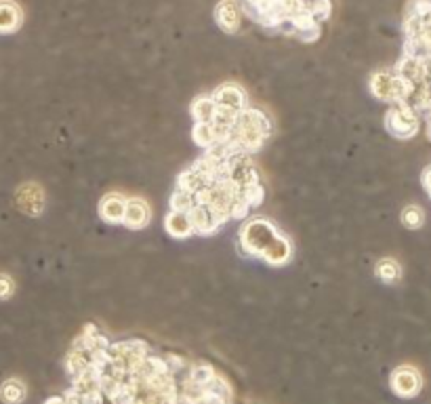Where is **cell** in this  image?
I'll list each match as a JSON object with an SVG mask.
<instances>
[{
    "label": "cell",
    "instance_id": "1",
    "mask_svg": "<svg viewBox=\"0 0 431 404\" xmlns=\"http://www.w3.org/2000/svg\"><path fill=\"white\" fill-rule=\"evenodd\" d=\"M272 135V122L269 118L257 108H245L234 126L232 139L238 141L245 150V154H254L263 148L267 137Z\"/></svg>",
    "mask_w": 431,
    "mask_h": 404
},
{
    "label": "cell",
    "instance_id": "2",
    "mask_svg": "<svg viewBox=\"0 0 431 404\" xmlns=\"http://www.w3.org/2000/svg\"><path fill=\"white\" fill-rule=\"evenodd\" d=\"M415 84L396 72H376L370 76V91L376 99L387 104H402L415 95Z\"/></svg>",
    "mask_w": 431,
    "mask_h": 404
},
{
    "label": "cell",
    "instance_id": "3",
    "mask_svg": "<svg viewBox=\"0 0 431 404\" xmlns=\"http://www.w3.org/2000/svg\"><path fill=\"white\" fill-rule=\"evenodd\" d=\"M385 129L396 139H410L419 133V116L406 104H391L385 114Z\"/></svg>",
    "mask_w": 431,
    "mask_h": 404
},
{
    "label": "cell",
    "instance_id": "4",
    "mask_svg": "<svg viewBox=\"0 0 431 404\" xmlns=\"http://www.w3.org/2000/svg\"><path fill=\"white\" fill-rule=\"evenodd\" d=\"M391 390L396 396L400 398H415L421 388H423V379L421 373L415 366H398L391 373Z\"/></svg>",
    "mask_w": 431,
    "mask_h": 404
},
{
    "label": "cell",
    "instance_id": "5",
    "mask_svg": "<svg viewBox=\"0 0 431 404\" xmlns=\"http://www.w3.org/2000/svg\"><path fill=\"white\" fill-rule=\"evenodd\" d=\"M215 21L225 34H236L242 23V9L238 0H219L215 6Z\"/></svg>",
    "mask_w": 431,
    "mask_h": 404
},
{
    "label": "cell",
    "instance_id": "6",
    "mask_svg": "<svg viewBox=\"0 0 431 404\" xmlns=\"http://www.w3.org/2000/svg\"><path fill=\"white\" fill-rule=\"evenodd\" d=\"M215 104L234 112H242L247 108V95L238 84H221L215 95H213Z\"/></svg>",
    "mask_w": 431,
    "mask_h": 404
},
{
    "label": "cell",
    "instance_id": "7",
    "mask_svg": "<svg viewBox=\"0 0 431 404\" xmlns=\"http://www.w3.org/2000/svg\"><path fill=\"white\" fill-rule=\"evenodd\" d=\"M23 23V11L15 0H0V34H13Z\"/></svg>",
    "mask_w": 431,
    "mask_h": 404
},
{
    "label": "cell",
    "instance_id": "8",
    "mask_svg": "<svg viewBox=\"0 0 431 404\" xmlns=\"http://www.w3.org/2000/svg\"><path fill=\"white\" fill-rule=\"evenodd\" d=\"M150 222V207L141 200V198H130L126 200V209H124L123 224L130 230H141L145 228Z\"/></svg>",
    "mask_w": 431,
    "mask_h": 404
},
{
    "label": "cell",
    "instance_id": "9",
    "mask_svg": "<svg viewBox=\"0 0 431 404\" xmlns=\"http://www.w3.org/2000/svg\"><path fill=\"white\" fill-rule=\"evenodd\" d=\"M124 209H126V198H123L121 194H108L99 204V215L108 224H123Z\"/></svg>",
    "mask_w": 431,
    "mask_h": 404
},
{
    "label": "cell",
    "instance_id": "10",
    "mask_svg": "<svg viewBox=\"0 0 431 404\" xmlns=\"http://www.w3.org/2000/svg\"><path fill=\"white\" fill-rule=\"evenodd\" d=\"M17 202L21 207V211L30 213V215H38L43 211V190L38 185H23L17 192Z\"/></svg>",
    "mask_w": 431,
    "mask_h": 404
},
{
    "label": "cell",
    "instance_id": "11",
    "mask_svg": "<svg viewBox=\"0 0 431 404\" xmlns=\"http://www.w3.org/2000/svg\"><path fill=\"white\" fill-rule=\"evenodd\" d=\"M164 228L177 240H185L194 234V226H191L187 213H181V211H169V215L164 219Z\"/></svg>",
    "mask_w": 431,
    "mask_h": 404
},
{
    "label": "cell",
    "instance_id": "12",
    "mask_svg": "<svg viewBox=\"0 0 431 404\" xmlns=\"http://www.w3.org/2000/svg\"><path fill=\"white\" fill-rule=\"evenodd\" d=\"M26 396H28L26 386L19 379H6L0 386V400L4 404H21L26 400Z\"/></svg>",
    "mask_w": 431,
    "mask_h": 404
},
{
    "label": "cell",
    "instance_id": "13",
    "mask_svg": "<svg viewBox=\"0 0 431 404\" xmlns=\"http://www.w3.org/2000/svg\"><path fill=\"white\" fill-rule=\"evenodd\" d=\"M215 108H217L215 99L204 95V97H198L191 104V116H194L196 122H211V118L215 114Z\"/></svg>",
    "mask_w": 431,
    "mask_h": 404
},
{
    "label": "cell",
    "instance_id": "14",
    "mask_svg": "<svg viewBox=\"0 0 431 404\" xmlns=\"http://www.w3.org/2000/svg\"><path fill=\"white\" fill-rule=\"evenodd\" d=\"M400 276H402V270H400L398 261H393V259H383V261L376 263V278H379V280H383V283H387V285H393V283L400 280Z\"/></svg>",
    "mask_w": 431,
    "mask_h": 404
},
{
    "label": "cell",
    "instance_id": "15",
    "mask_svg": "<svg viewBox=\"0 0 431 404\" xmlns=\"http://www.w3.org/2000/svg\"><path fill=\"white\" fill-rule=\"evenodd\" d=\"M202 187H206L204 185V181L196 175V171L189 167V169H185L184 173L177 177V185H175V190H181V192H187V194H196L198 190H202Z\"/></svg>",
    "mask_w": 431,
    "mask_h": 404
},
{
    "label": "cell",
    "instance_id": "16",
    "mask_svg": "<svg viewBox=\"0 0 431 404\" xmlns=\"http://www.w3.org/2000/svg\"><path fill=\"white\" fill-rule=\"evenodd\" d=\"M191 137L196 141L198 148L202 150H208L215 146V135H213V126L208 122H196L194 124V131H191Z\"/></svg>",
    "mask_w": 431,
    "mask_h": 404
},
{
    "label": "cell",
    "instance_id": "17",
    "mask_svg": "<svg viewBox=\"0 0 431 404\" xmlns=\"http://www.w3.org/2000/svg\"><path fill=\"white\" fill-rule=\"evenodd\" d=\"M306 11L318 23H322L332 15V2L330 0H306Z\"/></svg>",
    "mask_w": 431,
    "mask_h": 404
},
{
    "label": "cell",
    "instance_id": "18",
    "mask_svg": "<svg viewBox=\"0 0 431 404\" xmlns=\"http://www.w3.org/2000/svg\"><path fill=\"white\" fill-rule=\"evenodd\" d=\"M215 368L213 366H208V364H196V366H191V371H189V375H187V379L189 381H194L196 386H200V388H204V386H208L213 379H215Z\"/></svg>",
    "mask_w": 431,
    "mask_h": 404
},
{
    "label": "cell",
    "instance_id": "19",
    "mask_svg": "<svg viewBox=\"0 0 431 404\" xmlns=\"http://www.w3.org/2000/svg\"><path fill=\"white\" fill-rule=\"evenodd\" d=\"M423 222H425V213H423L419 207L410 204V207H406V209L402 211V224H404L408 230H419V228L423 226Z\"/></svg>",
    "mask_w": 431,
    "mask_h": 404
},
{
    "label": "cell",
    "instance_id": "20",
    "mask_svg": "<svg viewBox=\"0 0 431 404\" xmlns=\"http://www.w3.org/2000/svg\"><path fill=\"white\" fill-rule=\"evenodd\" d=\"M240 196L247 200V204L250 209H257L263 202V198H265V190H263L261 183H250V185H245L240 190Z\"/></svg>",
    "mask_w": 431,
    "mask_h": 404
},
{
    "label": "cell",
    "instance_id": "21",
    "mask_svg": "<svg viewBox=\"0 0 431 404\" xmlns=\"http://www.w3.org/2000/svg\"><path fill=\"white\" fill-rule=\"evenodd\" d=\"M191 207H194V196H191V194L181 192V190H175V192L171 194V211L187 213Z\"/></svg>",
    "mask_w": 431,
    "mask_h": 404
},
{
    "label": "cell",
    "instance_id": "22",
    "mask_svg": "<svg viewBox=\"0 0 431 404\" xmlns=\"http://www.w3.org/2000/svg\"><path fill=\"white\" fill-rule=\"evenodd\" d=\"M248 211H250V207L247 204V200H245L242 196H238V198H234V200H232V204H230V219L240 222V219H245V217H247Z\"/></svg>",
    "mask_w": 431,
    "mask_h": 404
},
{
    "label": "cell",
    "instance_id": "23",
    "mask_svg": "<svg viewBox=\"0 0 431 404\" xmlns=\"http://www.w3.org/2000/svg\"><path fill=\"white\" fill-rule=\"evenodd\" d=\"M15 290V285L13 280L6 276V274H0V299H9Z\"/></svg>",
    "mask_w": 431,
    "mask_h": 404
},
{
    "label": "cell",
    "instance_id": "24",
    "mask_svg": "<svg viewBox=\"0 0 431 404\" xmlns=\"http://www.w3.org/2000/svg\"><path fill=\"white\" fill-rule=\"evenodd\" d=\"M423 185H425V190H427V194H430L431 198V167L423 173Z\"/></svg>",
    "mask_w": 431,
    "mask_h": 404
},
{
    "label": "cell",
    "instance_id": "25",
    "mask_svg": "<svg viewBox=\"0 0 431 404\" xmlns=\"http://www.w3.org/2000/svg\"><path fill=\"white\" fill-rule=\"evenodd\" d=\"M45 404H65V400H63V396H51Z\"/></svg>",
    "mask_w": 431,
    "mask_h": 404
},
{
    "label": "cell",
    "instance_id": "26",
    "mask_svg": "<svg viewBox=\"0 0 431 404\" xmlns=\"http://www.w3.org/2000/svg\"><path fill=\"white\" fill-rule=\"evenodd\" d=\"M427 133H430V139H431V120H430V129H427Z\"/></svg>",
    "mask_w": 431,
    "mask_h": 404
}]
</instances>
